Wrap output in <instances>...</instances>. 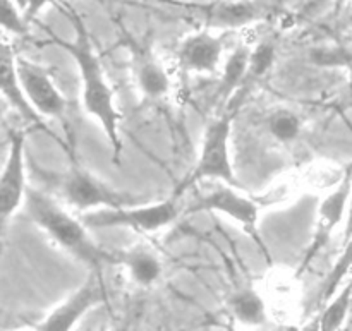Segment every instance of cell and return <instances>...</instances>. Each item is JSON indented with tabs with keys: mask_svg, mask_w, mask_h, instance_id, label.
Masks as SVG:
<instances>
[{
	"mask_svg": "<svg viewBox=\"0 0 352 331\" xmlns=\"http://www.w3.org/2000/svg\"><path fill=\"white\" fill-rule=\"evenodd\" d=\"M72 23H74L76 31L74 40L67 41L58 36H52V40L74 58L79 78H81V98L86 112L98 120L107 141H109L110 150H112L113 161H119L120 153H122V141L119 136L120 115L113 103V91L107 82L102 62L93 48L91 38H89L82 21L72 14Z\"/></svg>",
	"mask_w": 352,
	"mask_h": 331,
	"instance_id": "1",
	"label": "cell"
},
{
	"mask_svg": "<svg viewBox=\"0 0 352 331\" xmlns=\"http://www.w3.org/2000/svg\"><path fill=\"white\" fill-rule=\"evenodd\" d=\"M26 213L33 223L48 233L69 254L86 263L93 270H102L105 264H119L117 251L103 249L88 233L85 222L72 218L52 198L33 187L26 189Z\"/></svg>",
	"mask_w": 352,
	"mask_h": 331,
	"instance_id": "2",
	"label": "cell"
},
{
	"mask_svg": "<svg viewBox=\"0 0 352 331\" xmlns=\"http://www.w3.org/2000/svg\"><path fill=\"white\" fill-rule=\"evenodd\" d=\"M234 117H236V110L234 112H223L219 119L208 124L205 130V137H203L198 161H196L191 174L186 175L181 184L177 185L174 198L182 196L188 189H191L198 182L206 181V179L226 182V184L239 189V182H237L232 163H230L229 151Z\"/></svg>",
	"mask_w": 352,
	"mask_h": 331,
	"instance_id": "3",
	"label": "cell"
},
{
	"mask_svg": "<svg viewBox=\"0 0 352 331\" xmlns=\"http://www.w3.org/2000/svg\"><path fill=\"white\" fill-rule=\"evenodd\" d=\"M179 215L174 199L143 206H120V208L91 209L85 213L82 222L88 229H131L138 232H157L175 222Z\"/></svg>",
	"mask_w": 352,
	"mask_h": 331,
	"instance_id": "4",
	"label": "cell"
},
{
	"mask_svg": "<svg viewBox=\"0 0 352 331\" xmlns=\"http://www.w3.org/2000/svg\"><path fill=\"white\" fill-rule=\"evenodd\" d=\"M57 185L64 198L78 209L120 208L138 205V199L127 192H119L103 184L100 179L79 167H72L65 174L58 175Z\"/></svg>",
	"mask_w": 352,
	"mask_h": 331,
	"instance_id": "5",
	"label": "cell"
},
{
	"mask_svg": "<svg viewBox=\"0 0 352 331\" xmlns=\"http://www.w3.org/2000/svg\"><path fill=\"white\" fill-rule=\"evenodd\" d=\"M237 187L226 184L212 189L206 196L198 198L195 203H191L188 208V213H201V212H219L222 215L230 216L237 223L243 225V229L254 239V242L265 249L263 239L258 236V205L251 199L244 198L236 191Z\"/></svg>",
	"mask_w": 352,
	"mask_h": 331,
	"instance_id": "6",
	"label": "cell"
},
{
	"mask_svg": "<svg viewBox=\"0 0 352 331\" xmlns=\"http://www.w3.org/2000/svg\"><path fill=\"white\" fill-rule=\"evenodd\" d=\"M23 130H10L9 151L0 179V218L2 227L7 225L10 215L21 206L26 198V158H24Z\"/></svg>",
	"mask_w": 352,
	"mask_h": 331,
	"instance_id": "7",
	"label": "cell"
},
{
	"mask_svg": "<svg viewBox=\"0 0 352 331\" xmlns=\"http://www.w3.org/2000/svg\"><path fill=\"white\" fill-rule=\"evenodd\" d=\"M16 67L21 86H23L31 105L43 117L62 119L67 112V102L57 89V86L52 82L47 69L23 57L16 58Z\"/></svg>",
	"mask_w": 352,
	"mask_h": 331,
	"instance_id": "8",
	"label": "cell"
},
{
	"mask_svg": "<svg viewBox=\"0 0 352 331\" xmlns=\"http://www.w3.org/2000/svg\"><path fill=\"white\" fill-rule=\"evenodd\" d=\"M100 270H93L88 280L76 288L58 308H55L36 330H72L76 323L82 318L88 311L96 306L103 304L107 299L105 287L100 278Z\"/></svg>",
	"mask_w": 352,
	"mask_h": 331,
	"instance_id": "9",
	"label": "cell"
},
{
	"mask_svg": "<svg viewBox=\"0 0 352 331\" xmlns=\"http://www.w3.org/2000/svg\"><path fill=\"white\" fill-rule=\"evenodd\" d=\"M352 196V172H347L344 175L342 182L339 187L327 196L323 203L320 205L318 209V222H316V230L313 233L311 244H309L308 251H306L305 261H302V268L308 266L313 261V258L318 256L320 251L329 244L330 237L336 232L337 227L342 223L344 215H347V208H349V201Z\"/></svg>",
	"mask_w": 352,
	"mask_h": 331,
	"instance_id": "10",
	"label": "cell"
},
{
	"mask_svg": "<svg viewBox=\"0 0 352 331\" xmlns=\"http://www.w3.org/2000/svg\"><path fill=\"white\" fill-rule=\"evenodd\" d=\"M267 12L263 0H217L205 9V23L219 30H236L256 23Z\"/></svg>",
	"mask_w": 352,
	"mask_h": 331,
	"instance_id": "11",
	"label": "cell"
},
{
	"mask_svg": "<svg viewBox=\"0 0 352 331\" xmlns=\"http://www.w3.org/2000/svg\"><path fill=\"white\" fill-rule=\"evenodd\" d=\"M16 55H14L12 47H10L7 41L2 43V62H0V67H2V93L6 96L7 102L10 103L14 110L21 113L26 122L34 124L38 129H41L43 133L52 134L48 130V127L43 124V115L31 105V102L28 100L26 93H24L23 86H21L19 76H17V67H16Z\"/></svg>",
	"mask_w": 352,
	"mask_h": 331,
	"instance_id": "12",
	"label": "cell"
},
{
	"mask_svg": "<svg viewBox=\"0 0 352 331\" xmlns=\"http://www.w3.org/2000/svg\"><path fill=\"white\" fill-rule=\"evenodd\" d=\"M222 38L199 31L186 38L179 47V60L186 69L195 72H215L222 57Z\"/></svg>",
	"mask_w": 352,
	"mask_h": 331,
	"instance_id": "13",
	"label": "cell"
},
{
	"mask_svg": "<svg viewBox=\"0 0 352 331\" xmlns=\"http://www.w3.org/2000/svg\"><path fill=\"white\" fill-rule=\"evenodd\" d=\"M134 60V74H136L138 86L148 98H160L167 95L170 88V79L167 72L162 67L160 62L153 57L150 50L140 47V45H131Z\"/></svg>",
	"mask_w": 352,
	"mask_h": 331,
	"instance_id": "14",
	"label": "cell"
},
{
	"mask_svg": "<svg viewBox=\"0 0 352 331\" xmlns=\"http://www.w3.org/2000/svg\"><path fill=\"white\" fill-rule=\"evenodd\" d=\"M234 318L246 326H261L267 323V306L254 288H241L229 299Z\"/></svg>",
	"mask_w": 352,
	"mask_h": 331,
	"instance_id": "15",
	"label": "cell"
},
{
	"mask_svg": "<svg viewBox=\"0 0 352 331\" xmlns=\"http://www.w3.org/2000/svg\"><path fill=\"white\" fill-rule=\"evenodd\" d=\"M250 54L251 50L248 47H237L232 54L227 58L226 65H223L222 81H220L219 88V100L226 102L230 96L236 95L237 88L244 82L248 78V69H250Z\"/></svg>",
	"mask_w": 352,
	"mask_h": 331,
	"instance_id": "16",
	"label": "cell"
},
{
	"mask_svg": "<svg viewBox=\"0 0 352 331\" xmlns=\"http://www.w3.org/2000/svg\"><path fill=\"white\" fill-rule=\"evenodd\" d=\"M119 264H124L129 271L131 278L143 287H150L160 278L162 264L158 258L148 251H129L119 253Z\"/></svg>",
	"mask_w": 352,
	"mask_h": 331,
	"instance_id": "17",
	"label": "cell"
},
{
	"mask_svg": "<svg viewBox=\"0 0 352 331\" xmlns=\"http://www.w3.org/2000/svg\"><path fill=\"white\" fill-rule=\"evenodd\" d=\"M352 309V280L347 282L342 288L325 304L320 319V330H339L346 323Z\"/></svg>",
	"mask_w": 352,
	"mask_h": 331,
	"instance_id": "18",
	"label": "cell"
},
{
	"mask_svg": "<svg viewBox=\"0 0 352 331\" xmlns=\"http://www.w3.org/2000/svg\"><path fill=\"white\" fill-rule=\"evenodd\" d=\"M352 270V239L347 240L346 244H342V253H340L339 260L336 261L332 270L327 275L325 282H323L322 294H320V299H322V304H327L333 295L337 294V290L342 285L344 278L351 273Z\"/></svg>",
	"mask_w": 352,
	"mask_h": 331,
	"instance_id": "19",
	"label": "cell"
},
{
	"mask_svg": "<svg viewBox=\"0 0 352 331\" xmlns=\"http://www.w3.org/2000/svg\"><path fill=\"white\" fill-rule=\"evenodd\" d=\"M268 129L278 143H292L301 134V120L294 112L278 110L268 120Z\"/></svg>",
	"mask_w": 352,
	"mask_h": 331,
	"instance_id": "20",
	"label": "cell"
},
{
	"mask_svg": "<svg viewBox=\"0 0 352 331\" xmlns=\"http://www.w3.org/2000/svg\"><path fill=\"white\" fill-rule=\"evenodd\" d=\"M309 60L320 67H349L352 64V52L342 45L320 47L309 52Z\"/></svg>",
	"mask_w": 352,
	"mask_h": 331,
	"instance_id": "21",
	"label": "cell"
},
{
	"mask_svg": "<svg viewBox=\"0 0 352 331\" xmlns=\"http://www.w3.org/2000/svg\"><path fill=\"white\" fill-rule=\"evenodd\" d=\"M275 45L272 41L265 40L260 45L251 50L250 54V69H248V76L250 78H261L267 74L275 64Z\"/></svg>",
	"mask_w": 352,
	"mask_h": 331,
	"instance_id": "22",
	"label": "cell"
},
{
	"mask_svg": "<svg viewBox=\"0 0 352 331\" xmlns=\"http://www.w3.org/2000/svg\"><path fill=\"white\" fill-rule=\"evenodd\" d=\"M0 19H2V27L7 33L23 36L28 33V21L24 12L17 5L16 0H0Z\"/></svg>",
	"mask_w": 352,
	"mask_h": 331,
	"instance_id": "23",
	"label": "cell"
},
{
	"mask_svg": "<svg viewBox=\"0 0 352 331\" xmlns=\"http://www.w3.org/2000/svg\"><path fill=\"white\" fill-rule=\"evenodd\" d=\"M48 3H55V0H28L26 9H24V17H26L28 23H31Z\"/></svg>",
	"mask_w": 352,
	"mask_h": 331,
	"instance_id": "24",
	"label": "cell"
},
{
	"mask_svg": "<svg viewBox=\"0 0 352 331\" xmlns=\"http://www.w3.org/2000/svg\"><path fill=\"white\" fill-rule=\"evenodd\" d=\"M352 239V196L349 201V208H347L346 215V227H344V236H342V244H346L347 240Z\"/></svg>",
	"mask_w": 352,
	"mask_h": 331,
	"instance_id": "25",
	"label": "cell"
},
{
	"mask_svg": "<svg viewBox=\"0 0 352 331\" xmlns=\"http://www.w3.org/2000/svg\"><path fill=\"white\" fill-rule=\"evenodd\" d=\"M347 71H349V100L352 105V64L347 67Z\"/></svg>",
	"mask_w": 352,
	"mask_h": 331,
	"instance_id": "26",
	"label": "cell"
},
{
	"mask_svg": "<svg viewBox=\"0 0 352 331\" xmlns=\"http://www.w3.org/2000/svg\"><path fill=\"white\" fill-rule=\"evenodd\" d=\"M333 3H336V9L339 10V9H342L344 5H346L347 0H333Z\"/></svg>",
	"mask_w": 352,
	"mask_h": 331,
	"instance_id": "27",
	"label": "cell"
},
{
	"mask_svg": "<svg viewBox=\"0 0 352 331\" xmlns=\"http://www.w3.org/2000/svg\"><path fill=\"white\" fill-rule=\"evenodd\" d=\"M16 3H17V5L21 7V10H23V12H24V9H26V3H28V0H16Z\"/></svg>",
	"mask_w": 352,
	"mask_h": 331,
	"instance_id": "28",
	"label": "cell"
},
{
	"mask_svg": "<svg viewBox=\"0 0 352 331\" xmlns=\"http://www.w3.org/2000/svg\"><path fill=\"white\" fill-rule=\"evenodd\" d=\"M347 21H349V26L352 27V7H351V10H349V16H347Z\"/></svg>",
	"mask_w": 352,
	"mask_h": 331,
	"instance_id": "29",
	"label": "cell"
},
{
	"mask_svg": "<svg viewBox=\"0 0 352 331\" xmlns=\"http://www.w3.org/2000/svg\"><path fill=\"white\" fill-rule=\"evenodd\" d=\"M274 2H277V3H280V2H282V0H274Z\"/></svg>",
	"mask_w": 352,
	"mask_h": 331,
	"instance_id": "30",
	"label": "cell"
}]
</instances>
